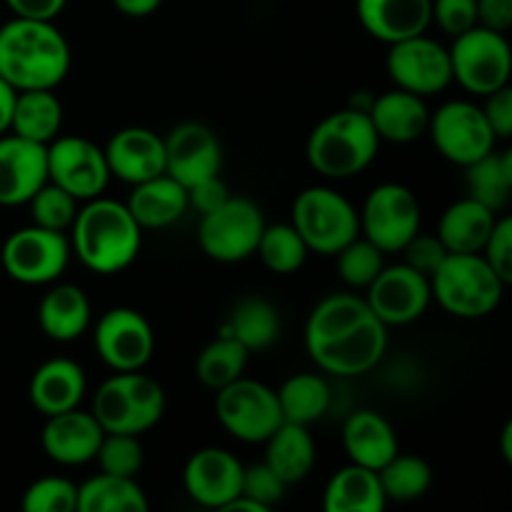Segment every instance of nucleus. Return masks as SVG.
<instances>
[{
	"label": "nucleus",
	"instance_id": "nucleus-1",
	"mask_svg": "<svg viewBox=\"0 0 512 512\" xmlns=\"http://www.w3.org/2000/svg\"><path fill=\"white\" fill-rule=\"evenodd\" d=\"M388 328L365 295L330 293L310 310L305 350L323 373L358 378L383 360Z\"/></svg>",
	"mask_w": 512,
	"mask_h": 512
},
{
	"label": "nucleus",
	"instance_id": "nucleus-2",
	"mask_svg": "<svg viewBox=\"0 0 512 512\" xmlns=\"http://www.w3.org/2000/svg\"><path fill=\"white\" fill-rule=\"evenodd\" d=\"M73 53L55 20L15 18L0 28V78L15 90H55Z\"/></svg>",
	"mask_w": 512,
	"mask_h": 512
},
{
	"label": "nucleus",
	"instance_id": "nucleus-3",
	"mask_svg": "<svg viewBox=\"0 0 512 512\" xmlns=\"http://www.w3.org/2000/svg\"><path fill=\"white\" fill-rule=\"evenodd\" d=\"M68 238L70 250L85 268L98 275H115L138 258L143 228L135 223L128 205L98 195L78 208Z\"/></svg>",
	"mask_w": 512,
	"mask_h": 512
},
{
	"label": "nucleus",
	"instance_id": "nucleus-4",
	"mask_svg": "<svg viewBox=\"0 0 512 512\" xmlns=\"http://www.w3.org/2000/svg\"><path fill=\"white\" fill-rule=\"evenodd\" d=\"M378 150L380 138L368 113L350 105L320 120L305 145L310 168L328 180L355 178L373 163Z\"/></svg>",
	"mask_w": 512,
	"mask_h": 512
},
{
	"label": "nucleus",
	"instance_id": "nucleus-5",
	"mask_svg": "<svg viewBox=\"0 0 512 512\" xmlns=\"http://www.w3.org/2000/svg\"><path fill=\"white\" fill-rule=\"evenodd\" d=\"M505 280L480 253H448L430 275L433 300L453 318L480 320L495 313L503 300Z\"/></svg>",
	"mask_w": 512,
	"mask_h": 512
},
{
	"label": "nucleus",
	"instance_id": "nucleus-6",
	"mask_svg": "<svg viewBox=\"0 0 512 512\" xmlns=\"http://www.w3.org/2000/svg\"><path fill=\"white\" fill-rule=\"evenodd\" d=\"M90 413L105 433H128L140 438L163 418L165 390L143 370L115 373L95 390Z\"/></svg>",
	"mask_w": 512,
	"mask_h": 512
},
{
	"label": "nucleus",
	"instance_id": "nucleus-7",
	"mask_svg": "<svg viewBox=\"0 0 512 512\" xmlns=\"http://www.w3.org/2000/svg\"><path fill=\"white\" fill-rule=\"evenodd\" d=\"M293 228L305 240L310 253L333 258L350 240L360 235L358 208L338 190L313 185L293 200Z\"/></svg>",
	"mask_w": 512,
	"mask_h": 512
},
{
	"label": "nucleus",
	"instance_id": "nucleus-8",
	"mask_svg": "<svg viewBox=\"0 0 512 512\" xmlns=\"http://www.w3.org/2000/svg\"><path fill=\"white\" fill-rule=\"evenodd\" d=\"M448 53L453 80L468 93L485 98L493 90L510 85L512 50L505 33L475 25L455 35Z\"/></svg>",
	"mask_w": 512,
	"mask_h": 512
},
{
	"label": "nucleus",
	"instance_id": "nucleus-9",
	"mask_svg": "<svg viewBox=\"0 0 512 512\" xmlns=\"http://www.w3.org/2000/svg\"><path fill=\"white\" fill-rule=\"evenodd\" d=\"M263 228L265 218L258 203L230 195L220 208L200 215V250L215 263H240L255 255Z\"/></svg>",
	"mask_w": 512,
	"mask_h": 512
},
{
	"label": "nucleus",
	"instance_id": "nucleus-10",
	"mask_svg": "<svg viewBox=\"0 0 512 512\" xmlns=\"http://www.w3.org/2000/svg\"><path fill=\"white\" fill-rule=\"evenodd\" d=\"M215 418L240 443H265L283 423L275 390L245 375L215 390Z\"/></svg>",
	"mask_w": 512,
	"mask_h": 512
},
{
	"label": "nucleus",
	"instance_id": "nucleus-11",
	"mask_svg": "<svg viewBox=\"0 0 512 512\" xmlns=\"http://www.w3.org/2000/svg\"><path fill=\"white\" fill-rule=\"evenodd\" d=\"M360 235L383 253H400L415 233H420L423 213L418 195L400 183L373 188L358 210Z\"/></svg>",
	"mask_w": 512,
	"mask_h": 512
},
{
	"label": "nucleus",
	"instance_id": "nucleus-12",
	"mask_svg": "<svg viewBox=\"0 0 512 512\" xmlns=\"http://www.w3.org/2000/svg\"><path fill=\"white\" fill-rule=\"evenodd\" d=\"M70 238L60 230L40 228L30 223L28 228L8 235L0 250L3 270L23 285H53L60 280L70 263Z\"/></svg>",
	"mask_w": 512,
	"mask_h": 512
},
{
	"label": "nucleus",
	"instance_id": "nucleus-13",
	"mask_svg": "<svg viewBox=\"0 0 512 512\" xmlns=\"http://www.w3.org/2000/svg\"><path fill=\"white\" fill-rule=\"evenodd\" d=\"M428 133L435 150L460 168L480 160L498 145L483 108L473 100H448L440 105L430 113Z\"/></svg>",
	"mask_w": 512,
	"mask_h": 512
},
{
	"label": "nucleus",
	"instance_id": "nucleus-14",
	"mask_svg": "<svg viewBox=\"0 0 512 512\" xmlns=\"http://www.w3.org/2000/svg\"><path fill=\"white\" fill-rule=\"evenodd\" d=\"M105 150L83 135H58L48 143V180L78 203L105 193L110 183Z\"/></svg>",
	"mask_w": 512,
	"mask_h": 512
},
{
	"label": "nucleus",
	"instance_id": "nucleus-15",
	"mask_svg": "<svg viewBox=\"0 0 512 512\" xmlns=\"http://www.w3.org/2000/svg\"><path fill=\"white\" fill-rule=\"evenodd\" d=\"M385 68L395 88L408 90L420 98L443 93L453 83L448 48L430 38L428 33L390 43Z\"/></svg>",
	"mask_w": 512,
	"mask_h": 512
},
{
	"label": "nucleus",
	"instance_id": "nucleus-16",
	"mask_svg": "<svg viewBox=\"0 0 512 512\" xmlns=\"http://www.w3.org/2000/svg\"><path fill=\"white\" fill-rule=\"evenodd\" d=\"M100 360L115 373L143 370L155 353V333L143 313L135 308H110L98 318L93 330Z\"/></svg>",
	"mask_w": 512,
	"mask_h": 512
},
{
	"label": "nucleus",
	"instance_id": "nucleus-17",
	"mask_svg": "<svg viewBox=\"0 0 512 512\" xmlns=\"http://www.w3.org/2000/svg\"><path fill=\"white\" fill-rule=\"evenodd\" d=\"M365 300L385 323V328L410 325L423 318L433 303L430 278L410 268L408 263L383 265L378 278L365 288Z\"/></svg>",
	"mask_w": 512,
	"mask_h": 512
},
{
	"label": "nucleus",
	"instance_id": "nucleus-18",
	"mask_svg": "<svg viewBox=\"0 0 512 512\" xmlns=\"http://www.w3.org/2000/svg\"><path fill=\"white\" fill-rule=\"evenodd\" d=\"M165 173L190 188L208 175H218L223 168V145L213 128L198 120L180 123L163 135Z\"/></svg>",
	"mask_w": 512,
	"mask_h": 512
},
{
	"label": "nucleus",
	"instance_id": "nucleus-19",
	"mask_svg": "<svg viewBox=\"0 0 512 512\" xmlns=\"http://www.w3.org/2000/svg\"><path fill=\"white\" fill-rule=\"evenodd\" d=\"M245 465L225 448H200L183 468V488L190 500L210 510H223L240 495Z\"/></svg>",
	"mask_w": 512,
	"mask_h": 512
},
{
	"label": "nucleus",
	"instance_id": "nucleus-20",
	"mask_svg": "<svg viewBox=\"0 0 512 512\" xmlns=\"http://www.w3.org/2000/svg\"><path fill=\"white\" fill-rule=\"evenodd\" d=\"M48 183V145L0 135V205H25Z\"/></svg>",
	"mask_w": 512,
	"mask_h": 512
},
{
	"label": "nucleus",
	"instance_id": "nucleus-21",
	"mask_svg": "<svg viewBox=\"0 0 512 512\" xmlns=\"http://www.w3.org/2000/svg\"><path fill=\"white\" fill-rule=\"evenodd\" d=\"M103 150L110 175L128 185H138L165 173L163 135L143 125H130L113 133Z\"/></svg>",
	"mask_w": 512,
	"mask_h": 512
},
{
	"label": "nucleus",
	"instance_id": "nucleus-22",
	"mask_svg": "<svg viewBox=\"0 0 512 512\" xmlns=\"http://www.w3.org/2000/svg\"><path fill=\"white\" fill-rule=\"evenodd\" d=\"M105 430L93 413L73 408L65 413L48 415L40 435L43 453L58 465H85L93 463Z\"/></svg>",
	"mask_w": 512,
	"mask_h": 512
},
{
	"label": "nucleus",
	"instance_id": "nucleus-23",
	"mask_svg": "<svg viewBox=\"0 0 512 512\" xmlns=\"http://www.w3.org/2000/svg\"><path fill=\"white\" fill-rule=\"evenodd\" d=\"M430 5L433 0H355L365 33L388 45L428 33Z\"/></svg>",
	"mask_w": 512,
	"mask_h": 512
},
{
	"label": "nucleus",
	"instance_id": "nucleus-24",
	"mask_svg": "<svg viewBox=\"0 0 512 512\" xmlns=\"http://www.w3.org/2000/svg\"><path fill=\"white\" fill-rule=\"evenodd\" d=\"M368 118L378 133L380 143H415L428 133L430 108L425 98L393 88L383 95H375L370 103Z\"/></svg>",
	"mask_w": 512,
	"mask_h": 512
},
{
	"label": "nucleus",
	"instance_id": "nucleus-25",
	"mask_svg": "<svg viewBox=\"0 0 512 512\" xmlns=\"http://www.w3.org/2000/svg\"><path fill=\"white\" fill-rule=\"evenodd\" d=\"M343 450L350 463L380 470L400 453L398 433L385 415L375 410H355L343 425Z\"/></svg>",
	"mask_w": 512,
	"mask_h": 512
},
{
	"label": "nucleus",
	"instance_id": "nucleus-26",
	"mask_svg": "<svg viewBox=\"0 0 512 512\" xmlns=\"http://www.w3.org/2000/svg\"><path fill=\"white\" fill-rule=\"evenodd\" d=\"M85 373L75 360L53 358L45 360L30 378V403L38 413L48 415L65 413V410L80 408L85 398Z\"/></svg>",
	"mask_w": 512,
	"mask_h": 512
},
{
	"label": "nucleus",
	"instance_id": "nucleus-27",
	"mask_svg": "<svg viewBox=\"0 0 512 512\" xmlns=\"http://www.w3.org/2000/svg\"><path fill=\"white\" fill-rule=\"evenodd\" d=\"M130 215L143 230H160L175 225L190 210L188 188L168 173L155 175L133 185V193L125 200Z\"/></svg>",
	"mask_w": 512,
	"mask_h": 512
},
{
	"label": "nucleus",
	"instance_id": "nucleus-28",
	"mask_svg": "<svg viewBox=\"0 0 512 512\" xmlns=\"http://www.w3.org/2000/svg\"><path fill=\"white\" fill-rule=\"evenodd\" d=\"M93 323V308L83 288L73 283L53 285L38 305V325L45 338L55 343H73L88 333Z\"/></svg>",
	"mask_w": 512,
	"mask_h": 512
},
{
	"label": "nucleus",
	"instance_id": "nucleus-29",
	"mask_svg": "<svg viewBox=\"0 0 512 512\" xmlns=\"http://www.w3.org/2000/svg\"><path fill=\"white\" fill-rule=\"evenodd\" d=\"M500 213H493L473 198H460L445 208L438 220V238L448 253H480L485 240L493 233V225Z\"/></svg>",
	"mask_w": 512,
	"mask_h": 512
},
{
	"label": "nucleus",
	"instance_id": "nucleus-30",
	"mask_svg": "<svg viewBox=\"0 0 512 512\" xmlns=\"http://www.w3.org/2000/svg\"><path fill=\"white\" fill-rule=\"evenodd\" d=\"M388 498L378 470L348 463L328 480L323 490L325 512H383Z\"/></svg>",
	"mask_w": 512,
	"mask_h": 512
},
{
	"label": "nucleus",
	"instance_id": "nucleus-31",
	"mask_svg": "<svg viewBox=\"0 0 512 512\" xmlns=\"http://www.w3.org/2000/svg\"><path fill=\"white\" fill-rule=\"evenodd\" d=\"M315 440L305 425L280 423L278 430L265 440V463L288 485L308 478L315 468Z\"/></svg>",
	"mask_w": 512,
	"mask_h": 512
},
{
	"label": "nucleus",
	"instance_id": "nucleus-32",
	"mask_svg": "<svg viewBox=\"0 0 512 512\" xmlns=\"http://www.w3.org/2000/svg\"><path fill=\"white\" fill-rule=\"evenodd\" d=\"M60 125H63V105L53 90H18L10 133L48 145L60 135Z\"/></svg>",
	"mask_w": 512,
	"mask_h": 512
},
{
	"label": "nucleus",
	"instance_id": "nucleus-33",
	"mask_svg": "<svg viewBox=\"0 0 512 512\" xmlns=\"http://www.w3.org/2000/svg\"><path fill=\"white\" fill-rule=\"evenodd\" d=\"M465 193L493 213H503L512 198V150H490L480 160L465 165Z\"/></svg>",
	"mask_w": 512,
	"mask_h": 512
},
{
	"label": "nucleus",
	"instance_id": "nucleus-34",
	"mask_svg": "<svg viewBox=\"0 0 512 512\" xmlns=\"http://www.w3.org/2000/svg\"><path fill=\"white\" fill-rule=\"evenodd\" d=\"M275 395H278V405L285 423H298L305 425V428H310L320 418H325V413L330 410V403H333L328 380L318 373L290 375L275 390Z\"/></svg>",
	"mask_w": 512,
	"mask_h": 512
},
{
	"label": "nucleus",
	"instance_id": "nucleus-35",
	"mask_svg": "<svg viewBox=\"0 0 512 512\" xmlns=\"http://www.w3.org/2000/svg\"><path fill=\"white\" fill-rule=\"evenodd\" d=\"M223 333L238 340L248 353L270 348L280 335V313L270 300L250 295L235 303L230 310Z\"/></svg>",
	"mask_w": 512,
	"mask_h": 512
},
{
	"label": "nucleus",
	"instance_id": "nucleus-36",
	"mask_svg": "<svg viewBox=\"0 0 512 512\" xmlns=\"http://www.w3.org/2000/svg\"><path fill=\"white\" fill-rule=\"evenodd\" d=\"M148 505L135 478L98 473L78 485V512H145Z\"/></svg>",
	"mask_w": 512,
	"mask_h": 512
},
{
	"label": "nucleus",
	"instance_id": "nucleus-37",
	"mask_svg": "<svg viewBox=\"0 0 512 512\" xmlns=\"http://www.w3.org/2000/svg\"><path fill=\"white\" fill-rule=\"evenodd\" d=\"M248 358V350L238 340L230 338L228 333H223L200 350L198 360H195V375L205 388L220 390L233 380L243 378Z\"/></svg>",
	"mask_w": 512,
	"mask_h": 512
},
{
	"label": "nucleus",
	"instance_id": "nucleus-38",
	"mask_svg": "<svg viewBox=\"0 0 512 512\" xmlns=\"http://www.w3.org/2000/svg\"><path fill=\"white\" fill-rule=\"evenodd\" d=\"M308 253V245L300 238L298 230L293 228V223H265L258 248H255L260 263L275 275L298 273L305 260H308Z\"/></svg>",
	"mask_w": 512,
	"mask_h": 512
},
{
	"label": "nucleus",
	"instance_id": "nucleus-39",
	"mask_svg": "<svg viewBox=\"0 0 512 512\" xmlns=\"http://www.w3.org/2000/svg\"><path fill=\"white\" fill-rule=\"evenodd\" d=\"M378 478L388 503L390 500L413 503V500L423 498L433 485V468L420 455L398 453L378 470Z\"/></svg>",
	"mask_w": 512,
	"mask_h": 512
},
{
	"label": "nucleus",
	"instance_id": "nucleus-40",
	"mask_svg": "<svg viewBox=\"0 0 512 512\" xmlns=\"http://www.w3.org/2000/svg\"><path fill=\"white\" fill-rule=\"evenodd\" d=\"M338 260V275L348 288L365 290L385 265V253L380 248H375L370 240H365L363 235H358L355 240H350L343 250L333 255Z\"/></svg>",
	"mask_w": 512,
	"mask_h": 512
},
{
	"label": "nucleus",
	"instance_id": "nucleus-41",
	"mask_svg": "<svg viewBox=\"0 0 512 512\" xmlns=\"http://www.w3.org/2000/svg\"><path fill=\"white\" fill-rule=\"evenodd\" d=\"M25 205L30 208L33 225H40V228L48 230H60V233H68L80 208L73 195L65 193L63 188L53 185L50 180Z\"/></svg>",
	"mask_w": 512,
	"mask_h": 512
},
{
	"label": "nucleus",
	"instance_id": "nucleus-42",
	"mask_svg": "<svg viewBox=\"0 0 512 512\" xmlns=\"http://www.w3.org/2000/svg\"><path fill=\"white\" fill-rule=\"evenodd\" d=\"M25 512H78V485L60 475H45L25 488Z\"/></svg>",
	"mask_w": 512,
	"mask_h": 512
},
{
	"label": "nucleus",
	"instance_id": "nucleus-43",
	"mask_svg": "<svg viewBox=\"0 0 512 512\" xmlns=\"http://www.w3.org/2000/svg\"><path fill=\"white\" fill-rule=\"evenodd\" d=\"M95 463H98L100 473L135 478L143 468V445H140L138 435L105 433L98 453H95Z\"/></svg>",
	"mask_w": 512,
	"mask_h": 512
},
{
	"label": "nucleus",
	"instance_id": "nucleus-44",
	"mask_svg": "<svg viewBox=\"0 0 512 512\" xmlns=\"http://www.w3.org/2000/svg\"><path fill=\"white\" fill-rule=\"evenodd\" d=\"M288 483L270 468L268 463H255L243 468V485H240V495L255 500L260 508L270 510L285 498Z\"/></svg>",
	"mask_w": 512,
	"mask_h": 512
},
{
	"label": "nucleus",
	"instance_id": "nucleus-45",
	"mask_svg": "<svg viewBox=\"0 0 512 512\" xmlns=\"http://www.w3.org/2000/svg\"><path fill=\"white\" fill-rule=\"evenodd\" d=\"M430 18L450 38L478 25V3L475 0H433Z\"/></svg>",
	"mask_w": 512,
	"mask_h": 512
},
{
	"label": "nucleus",
	"instance_id": "nucleus-46",
	"mask_svg": "<svg viewBox=\"0 0 512 512\" xmlns=\"http://www.w3.org/2000/svg\"><path fill=\"white\" fill-rule=\"evenodd\" d=\"M485 260L490 263V268L505 280L512 283V220L510 215H498L493 225V233L485 240L483 250H480Z\"/></svg>",
	"mask_w": 512,
	"mask_h": 512
},
{
	"label": "nucleus",
	"instance_id": "nucleus-47",
	"mask_svg": "<svg viewBox=\"0 0 512 512\" xmlns=\"http://www.w3.org/2000/svg\"><path fill=\"white\" fill-rule=\"evenodd\" d=\"M400 255H403V263H408L410 268L430 278L440 268V263L448 258V248L440 243L438 235L415 233L410 243L400 250Z\"/></svg>",
	"mask_w": 512,
	"mask_h": 512
},
{
	"label": "nucleus",
	"instance_id": "nucleus-48",
	"mask_svg": "<svg viewBox=\"0 0 512 512\" xmlns=\"http://www.w3.org/2000/svg\"><path fill=\"white\" fill-rule=\"evenodd\" d=\"M485 113V120L493 128L495 138L508 140L512 135V88L503 85V88L493 90L485 95V103L480 105Z\"/></svg>",
	"mask_w": 512,
	"mask_h": 512
},
{
	"label": "nucleus",
	"instance_id": "nucleus-49",
	"mask_svg": "<svg viewBox=\"0 0 512 512\" xmlns=\"http://www.w3.org/2000/svg\"><path fill=\"white\" fill-rule=\"evenodd\" d=\"M230 188L223 178L218 175H208V178L198 180L188 188V205L195 210L198 215L210 213V210L220 208L225 200L230 198Z\"/></svg>",
	"mask_w": 512,
	"mask_h": 512
},
{
	"label": "nucleus",
	"instance_id": "nucleus-50",
	"mask_svg": "<svg viewBox=\"0 0 512 512\" xmlns=\"http://www.w3.org/2000/svg\"><path fill=\"white\" fill-rule=\"evenodd\" d=\"M15 18L55 20L65 10L68 0H5Z\"/></svg>",
	"mask_w": 512,
	"mask_h": 512
},
{
	"label": "nucleus",
	"instance_id": "nucleus-51",
	"mask_svg": "<svg viewBox=\"0 0 512 512\" xmlns=\"http://www.w3.org/2000/svg\"><path fill=\"white\" fill-rule=\"evenodd\" d=\"M478 3V25L498 33L512 28V0H475Z\"/></svg>",
	"mask_w": 512,
	"mask_h": 512
},
{
	"label": "nucleus",
	"instance_id": "nucleus-52",
	"mask_svg": "<svg viewBox=\"0 0 512 512\" xmlns=\"http://www.w3.org/2000/svg\"><path fill=\"white\" fill-rule=\"evenodd\" d=\"M113 5L128 18H148L163 5V0H113Z\"/></svg>",
	"mask_w": 512,
	"mask_h": 512
},
{
	"label": "nucleus",
	"instance_id": "nucleus-53",
	"mask_svg": "<svg viewBox=\"0 0 512 512\" xmlns=\"http://www.w3.org/2000/svg\"><path fill=\"white\" fill-rule=\"evenodd\" d=\"M18 90L8 83V80L0 78V135L10 133V120H13V105Z\"/></svg>",
	"mask_w": 512,
	"mask_h": 512
},
{
	"label": "nucleus",
	"instance_id": "nucleus-54",
	"mask_svg": "<svg viewBox=\"0 0 512 512\" xmlns=\"http://www.w3.org/2000/svg\"><path fill=\"white\" fill-rule=\"evenodd\" d=\"M503 458L512 463V423H505L503 428Z\"/></svg>",
	"mask_w": 512,
	"mask_h": 512
}]
</instances>
